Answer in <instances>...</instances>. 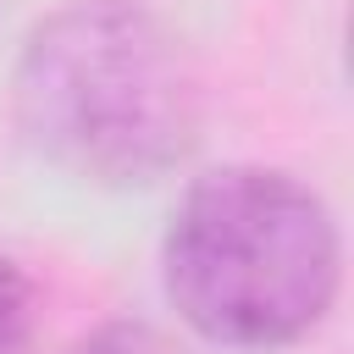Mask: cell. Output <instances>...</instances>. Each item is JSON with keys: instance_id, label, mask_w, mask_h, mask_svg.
Listing matches in <instances>:
<instances>
[{"instance_id": "6da1fadb", "label": "cell", "mask_w": 354, "mask_h": 354, "mask_svg": "<svg viewBox=\"0 0 354 354\" xmlns=\"http://www.w3.org/2000/svg\"><path fill=\"white\" fill-rule=\"evenodd\" d=\"M11 116L39 160L94 188H149L199 144V77L138 0H72L33 22Z\"/></svg>"}, {"instance_id": "7a4b0ae2", "label": "cell", "mask_w": 354, "mask_h": 354, "mask_svg": "<svg viewBox=\"0 0 354 354\" xmlns=\"http://www.w3.org/2000/svg\"><path fill=\"white\" fill-rule=\"evenodd\" d=\"M160 282L177 321L205 343L288 348L337 304V216L293 171L216 166L183 188L166 221Z\"/></svg>"}, {"instance_id": "3957f363", "label": "cell", "mask_w": 354, "mask_h": 354, "mask_svg": "<svg viewBox=\"0 0 354 354\" xmlns=\"http://www.w3.org/2000/svg\"><path fill=\"white\" fill-rule=\"evenodd\" d=\"M33 348V282L17 260L0 254V354Z\"/></svg>"}, {"instance_id": "277c9868", "label": "cell", "mask_w": 354, "mask_h": 354, "mask_svg": "<svg viewBox=\"0 0 354 354\" xmlns=\"http://www.w3.org/2000/svg\"><path fill=\"white\" fill-rule=\"evenodd\" d=\"M72 354H188V348L171 343V337H166L160 326H149V321H111V326L77 337Z\"/></svg>"}]
</instances>
